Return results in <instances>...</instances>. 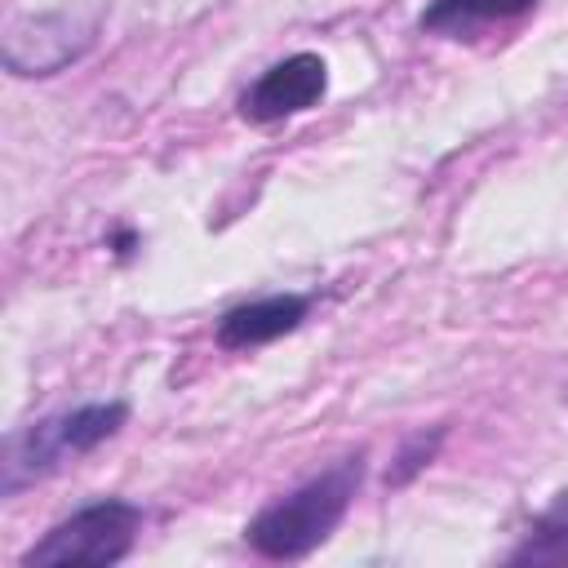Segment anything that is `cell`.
<instances>
[{
    "mask_svg": "<svg viewBox=\"0 0 568 568\" xmlns=\"http://www.w3.org/2000/svg\"><path fill=\"white\" fill-rule=\"evenodd\" d=\"M564 559H568V493H559V501L532 524V532L510 555V564H564Z\"/></svg>",
    "mask_w": 568,
    "mask_h": 568,
    "instance_id": "ba28073f",
    "label": "cell"
},
{
    "mask_svg": "<svg viewBox=\"0 0 568 568\" xmlns=\"http://www.w3.org/2000/svg\"><path fill=\"white\" fill-rule=\"evenodd\" d=\"M129 422V404L111 399V404H80L71 413H58V417H44L36 426H27L22 435H9L4 444V484L0 493L13 497L22 484L58 470L67 457H80V453H93L98 444H106L120 426Z\"/></svg>",
    "mask_w": 568,
    "mask_h": 568,
    "instance_id": "7a4b0ae2",
    "label": "cell"
},
{
    "mask_svg": "<svg viewBox=\"0 0 568 568\" xmlns=\"http://www.w3.org/2000/svg\"><path fill=\"white\" fill-rule=\"evenodd\" d=\"M328 89V67L320 53H288L284 62L266 67L248 93L240 98V115L253 124H275L288 115L311 111Z\"/></svg>",
    "mask_w": 568,
    "mask_h": 568,
    "instance_id": "5b68a950",
    "label": "cell"
},
{
    "mask_svg": "<svg viewBox=\"0 0 568 568\" xmlns=\"http://www.w3.org/2000/svg\"><path fill=\"white\" fill-rule=\"evenodd\" d=\"M306 311H311V302L302 293H275V297L244 302L217 320V346L222 351H248V346L275 342L284 333H293L306 320Z\"/></svg>",
    "mask_w": 568,
    "mask_h": 568,
    "instance_id": "8992f818",
    "label": "cell"
},
{
    "mask_svg": "<svg viewBox=\"0 0 568 568\" xmlns=\"http://www.w3.org/2000/svg\"><path fill=\"white\" fill-rule=\"evenodd\" d=\"M537 0H430L422 13V31H466L475 22H501L528 13Z\"/></svg>",
    "mask_w": 568,
    "mask_h": 568,
    "instance_id": "52a82bcc",
    "label": "cell"
},
{
    "mask_svg": "<svg viewBox=\"0 0 568 568\" xmlns=\"http://www.w3.org/2000/svg\"><path fill=\"white\" fill-rule=\"evenodd\" d=\"M359 479H364V453L333 462L328 470H320L315 479L293 488L288 497L262 506L248 519L244 541L262 559H302V555H311L346 519V510L359 493Z\"/></svg>",
    "mask_w": 568,
    "mask_h": 568,
    "instance_id": "6da1fadb",
    "label": "cell"
},
{
    "mask_svg": "<svg viewBox=\"0 0 568 568\" xmlns=\"http://www.w3.org/2000/svg\"><path fill=\"white\" fill-rule=\"evenodd\" d=\"M435 444H439V430H435L430 439H426V435H417V439H413V444H408V448L399 453V466H390V470H386V484H404V479H408L413 470H422V466L430 462Z\"/></svg>",
    "mask_w": 568,
    "mask_h": 568,
    "instance_id": "9c48e42d",
    "label": "cell"
},
{
    "mask_svg": "<svg viewBox=\"0 0 568 568\" xmlns=\"http://www.w3.org/2000/svg\"><path fill=\"white\" fill-rule=\"evenodd\" d=\"M142 524V510L124 497H102L80 506L71 519L53 524L27 555L22 568H75V564H120L133 546V532Z\"/></svg>",
    "mask_w": 568,
    "mask_h": 568,
    "instance_id": "277c9868",
    "label": "cell"
},
{
    "mask_svg": "<svg viewBox=\"0 0 568 568\" xmlns=\"http://www.w3.org/2000/svg\"><path fill=\"white\" fill-rule=\"evenodd\" d=\"M98 27H102V13L84 9V4L18 13V18L4 22L0 62H4L9 75H22V80L58 75L98 44Z\"/></svg>",
    "mask_w": 568,
    "mask_h": 568,
    "instance_id": "3957f363",
    "label": "cell"
}]
</instances>
